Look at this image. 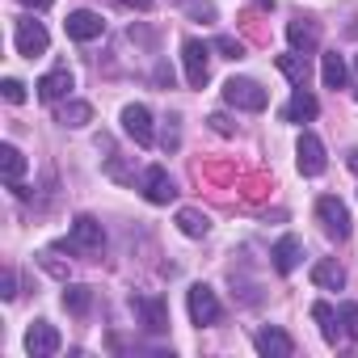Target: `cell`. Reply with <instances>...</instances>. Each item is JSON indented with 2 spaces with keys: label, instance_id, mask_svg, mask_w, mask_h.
<instances>
[{
  "label": "cell",
  "instance_id": "cell-31",
  "mask_svg": "<svg viewBox=\"0 0 358 358\" xmlns=\"http://www.w3.org/2000/svg\"><path fill=\"white\" fill-rule=\"evenodd\" d=\"M160 143H164L169 152H173L177 143H182V131H177V118H169V127H164V135H160Z\"/></svg>",
  "mask_w": 358,
  "mask_h": 358
},
{
  "label": "cell",
  "instance_id": "cell-24",
  "mask_svg": "<svg viewBox=\"0 0 358 358\" xmlns=\"http://www.w3.org/2000/svg\"><path fill=\"white\" fill-rule=\"evenodd\" d=\"M177 228H182L186 236H194V241H199V236H207V232H211V220H207L203 211L186 207V211H177Z\"/></svg>",
  "mask_w": 358,
  "mask_h": 358
},
{
  "label": "cell",
  "instance_id": "cell-36",
  "mask_svg": "<svg viewBox=\"0 0 358 358\" xmlns=\"http://www.w3.org/2000/svg\"><path fill=\"white\" fill-rule=\"evenodd\" d=\"M345 164H350V173L358 177V148H350V160H345Z\"/></svg>",
  "mask_w": 358,
  "mask_h": 358
},
{
  "label": "cell",
  "instance_id": "cell-14",
  "mask_svg": "<svg viewBox=\"0 0 358 358\" xmlns=\"http://www.w3.org/2000/svg\"><path fill=\"white\" fill-rule=\"evenodd\" d=\"M253 345H257V354H266V358H291V354H295L291 333H282V329H274V324L257 329V333H253Z\"/></svg>",
  "mask_w": 358,
  "mask_h": 358
},
{
  "label": "cell",
  "instance_id": "cell-21",
  "mask_svg": "<svg viewBox=\"0 0 358 358\" xmlns=\"http://www.w3.org/2000/svg\"><path fill=\"white\" fill-rule=\"evenodd\" d=\"M64 308H68L72 316H89V308H93V287H85V282H64Z\"/></svg>",
  "mask_w": 358,
  "mask_h": 358
},
{
  "label": "cell",
  "instance_id": "cell-5",
  "mask_svg": "<svg viewBox=\"0 0 358 358\" xmlns=\"http://www.w3.org/2000/svg\"><path fill=\"white\" fill-rule=\"evenodd\" d=\"M316 220H320V228H324L333 241H350V211H345V203H341L337 194H324V199L316 203Z\"/></svg>",
  "mask_w": 358,
  "mask_h": 358
},
{
  "label": "cell",
  "instance_id": "cell-28",
  "mask_svg": "<svg viewBox=\"0 0 358 358\" xmlns=\"http://www.w3.org/2000/svg\"><path fill=\"white\" fill-rule=\"evenodd\" d=\"M0 93H5V101H9V106H22V101H26V85H22L17 76H9L5 85H0Z\"/></svg>",
  "mask_w": 358,
  "mask_h": 358
},
{
  "label": "cell",
  "instance_id": "cell-6",
  "mask_svg": "<svg viewBox=\"0 0 358 358\" xmlns=\"http://www.w3.org/2000/svg\"><path fill=\"white\" fill-rule=\"evenodd\" d=\"M139 190H143V199H148V203H156V207H164V203H173V199H177V186H173V177H169V169H164V164H148V169H143Z\"/></svg>",
  "mask_w": 358,
  "mask_h": 358
},
{
  "label": "cell",
  "instance_id": "cell-1",
  "mask_svg": "<svg viewBox=\"0 0 358 358\" xmlns=\"http://www.w3.org/2000/svg\"><path fill=\"white\" fill-rule=\"evenodd\" d=\"M64 249L72 253V257H101V249H106V232H101V224L93 220V215H76V224H72V232L64 236Z\"/></svg>",
  "mask_w": 358,
  "mask_h": 358
},
{
  "label": "cell",
  "instance_id": "cell-13",
  "mask_svg": "<svg viewBox=\"0 0 358 358\" xmlns=\"http://www.w3.org/2000/svg\"><path fill=\"white\" fill-rule=\"evenodd\" d=\"M68 38H76V43H93V38H101L106 34V22H101V13H93V9H76V13H68Z\"/></svg>",
  "mask_w": 358,
  "mask_h": 358
},
{
  "label": "cell",
  "instance_id": "cell-17",
  "mask_svg": "<svg viewBox=\"0 0 358 358\" xmlns=\"http://www.w3.org/2000/svg\"><path fill=\"white\" fill-rule=\"evenodd\" d=\"M270 257H274V270H278V274H291V270L303 262V241H299V236H282V241L270 249Z\"/></svg>",
  "mask_w": 358,
  "mask_h": 358
},
{
  "label": "cell",
  "instance_id": "cell-16",
  "mask_svg": "<svg viewBox=\"0 0 358 358\" xmlns=\"http://www.w3.org/2000/svg\"><path fill=\"white\" fill-rule=\"evenodd\" d=\"M316 114H320V101H316L308 89H295L291 101L282 106V122H312Z\"/></svg>",
  "mask_w": 358,
  "mask_h": 358
},
{
  "label": "cell",
  "instance_id": "cell-19",
  "mask_svg": "<svg viewBox=\"0 0 358 358\" xmlns=\"http://www.w3.org/2000/svg\"><path fill=\"white\" fill-rule=\"evenodd\" d=\"M22 173H26V156L13 148V143H0V177H5V186H22Z\"/></svg>",
  "mask_w": 358,
  "mask_h": 358
},
{
  "label": "cell",
  "instance_id": "cell-10",
  "mask_svg": "<svg viewBox=\"0 0 358 358\" xmlns=\"http://www.w3.org/2000/svg\"><path fill=\"white\" fill-rule=\"evenodd\" d=\"M295 164H299L303 177H320V173H324V164H329V160H324V143H320L312 131L299 135V143H295Z\"/></svg>",
  "mask_w": 358,
  "mask_h": 358
},
{
  "label": "cell",
  "instance_id": "cell-25",
  "mask_svg": "<svg viewBox=\"0 0 358 358\" xmlns=\"http://www.w3.org/2000/svg\"><path fill=\"white\" fill-rule=\"evenodd\" d=\"M55 118H59V127H89L93 122V106L89 101H68Z\"/></svg>",
  "mask_w": 358,
  "mask_h": 358
},
{
  "label": "cell",
  "instance_id": "cell-9",
  "mask_svg": "<svg viewBox=\"0 0 358 358\" xmlns=\"http://www.w3.org/2000/svg\"><path fill=\"white\" fill-rule=\"evenodd\" d=\"M34 89H38V101L55 106V101H64V97L76 89V76H72V68H68V64H59V68H51V72H47Z\"/></svg>",
  "mask_w": 358,
  "mask_h": 358
},
{
  "label": "cell",
  "instance_id": "cell-33",
  "mask_svg": "<svg viewBox=\"0 0 358 358\" xmlns=\"http://www.w3.org/2000/svg\"><path fill=\"white\" fill-rule=\"evenodd\" d=\"M156 85H160V89H173V68L160 64V68H156Z\"/></svg>",
  "mask_w": 358,
  "mask_h": 358
},
{
  "label": "cell",
  "instance_id": "cell-22",
  "mask_svg": "<svg viewBox=\"0 0 358 358\" xmlns=\"http://www.w3.org/2000/svg\"><path fill=\"white\" fill-rule=\"evenodd\" d=\"M312 320L320 324V337H324L329 345H337V337L345 333V329H341V316H337L329 303H312Z\"/></svg>",
  "mask_w": 358,
  "mask_h": 358
},
{
  "label": "cell",
  "instance_id": "cell-3",
  "mask_svg": "<svg viewBox=\"0 0 358 358\" xmlns=\"http://www.w3.org/2000/svg\"><path fill=\"white\" fill-rule=\"evenodd\" d=\"M224 101H228V106H236V110H249V114H257V110H266L270 93H266L257 80H249V76H232V80L224 85Z\"/></svg>",
  "mask_w": 358,
  "mask_h": 358
},
{
  "label": "cell",
  "instance_id": "cell-26",
  "mask_svg": "<svg viewBox=\"0 0 358 358\" xmlns=\"http://www.w3.org/2000/svg\"><path fill=\"white\" fill-rule=\"evenodd\" d=\"M211 47H215L224 59H245V43H241V38H228V34H220Z\"/></svg>",
  "mask_w": 358,
  "mask_h": 358
},
{
  "label": "cell",
  "instance_id": "cell-34",
  "mask_svg": "<svg viewBox=\"0 0 358 358\" xmlns=\"http://www.w3.org/2000/svg\"><path fill=\"white\" fill-rule=\"evenodd\" d=\"M118 5H127V9H139V13H148V9H152V0H118Z\"/></svg>",
  "mask_w": 358,
  "mask_h": 358
},
{
  "label": "cell",
  "instance_id": "cell-8",
  "mask_svg": "<svg viewBox=\"0 0 358 358\" xmlns=\"http://www.w3.org/2000/svg\"><path fill=\"white\" fill-rule=\"evenodd\" d=\"M13 43H17V55L34 59V55H43V51L51 47V34H47V26H43V22H34V17H22V22H17V34H13Z\"/></svg>",
  "mask_w": 358,
  "mask_h": 358
},
{
  "label": "cell",
  "instance_id": "cell-23",
  "mask_svg": "<svg viewBox=\"0 0 358 358\" xmlns=\"http://www.w3.org/2000/svg\"><path fill=\"white\" fill-rule=\"evenodd\" d=\"M320 80H324V89H345V59L337 51L320 55Z\"/></svg>",
  "mask_w": 358,
  "mask_h": 358
},
{
  "label": "cell",
  "instance_id": "cell-27",
  "mask_svg": "<svg viewBox=\"0 0 358 358\" xmlns=\"http://www.w3.org/2000/svg\"><path fill=\"white\" fill-rule=\"evenodd\" d=\"M337 316H341L345 337H350V341H358V303H341V308H337Z\"/></svg>",
  "mask_w": 358,
  "mask_h": 358
},
{
  "label": "cell",
  "instance_id": "cell-29",
  "mask_svg": "<svg viewBox=\"0 0 358 358\" xmlns=\"http://www.w3.org/2000/svg\"><path fill=\"white\" fill-rule=\"evenodd\" d=\"M0 299H17V274L13 270L0 274Z\"/></svg>",
  "mask_w": 358,
  "mask_h": 358
},
{
  "label": "cell",
  "instance_id": "cell-37",
  "mask_svg": "<svg viewBox=\"0 0 358 358\" xmlns=\"http://www.w3.org/2000/svg\"><path fill=\"white\" fill-rule=\"evenodd\" d=\"M354 68H358V55H354Z\"/></svg>",
  "mask_w": 358,
  "mask_h": 358
},
{
  "label": "cell",
  "instance_id": "cell-4",
  "mask_svg": "<svg viewBox=\"0 0 358 358\" xmlns=\"http://www.w3.org/2000/svg\"><path fill=\"white\" fill-rule=\"evenodd\" d=\"M182 64H186V80H190V89H203V85L211 80V47H207V43L186 38V47H182Z\"/></svg>",
  "mask_w": 358,
  "mask_h": 358
},
{
  "label": "cell",
  "instance_id": "cell-18",
  "mask_svg": "<svg viewBox=\"0 0 358 358\" xmlns=\"http://www.w3.org/2000/svg\"><path fill=\"white\" fill-rule=\"evenodd\" d=\"M312 282H316L320 291H341V287H345L341 262H337V257H320V262L312 266Z\"/></svg>",
  "mask_w": 358,
  "mask_h": 358
},
{
  "label": "cell",
  "instance_id": "cell-7",
  "mask_svg": "<svg viewBox=\"0 0 358 358\" xmlns=\"http://www.w3.org/2000/svg\"><path fill=\"white\" fill-rule=\"evenodd\" d=\"M131 312L139 316V324L148 333H169V303L160 295H135L131 299Z\"/></svg>",
  "mask_w": 358,
  "mask_h": 358
},
{
  "label": "cell",
  "instance_id": "cell-11",
  "mask_svg": "<svg viewBox=\"0 0 358 358\" xmlns=\"http://www.w3.org/2000/svg\"><path fill=\"white\" fill-rule=\"evenodd\" d=\"M59 329L55 324H47V320H34L30 324V333H26V354L30 358H51V354H59Z\"/></svg>",
  "mask_w": 358,
  "mask_h": 358
},
{
  "label": "cell",
  "instance_id": "cell-2",
  "mask_svg": "<svg viewBox=\"0 0 358 358\" xmlns=\"http://www.w3.org/2000/svg\"><path fill=\"white\" fill-rule=\"evenodd\" d=\"M186 308H190V320H194L199 329L224 320V303H220V295H215L207 282H194V287L186 291Z\"/></svg>",
  "mask_w": 358,
  "mask_h": 358
},
{
  "label": "cell",
  "instance_id": "cell-32",
  "mask_svg": "<svg viewBox=\"0 0 358 358\" xmlns=\"http://www.w3.org/2000/svg\"><path fill=\"white\" fill-rule=\"evenodd\" d=\"M186 9H190L194 17H207V22H215V9L207 5V0H186Z\"/></svg>",
  "mask_w": 358,
  "mask_h": 358
},
{
  "label": "cell",
  "instance_id": "cell-15",
  "mask_svg": "<svg viewBox=\"0 0 358 358\" xmlns=\"http://www.w3.org/2000/svg\"><path fill=\"white\" fill-rule=\"evenodd\" d=\"M287 43H291L295 51H303V55H308V51L320 43V26H316L312 17H303V13H299V17H291V22H287Z\"/></svg>",
  "mask_w": 358,
  "mask_h": 358
},
{
  "label": "cell",
  "instance_id": "cell-35",
  "mask_svg": "<svg viewBox=\"0 0 358 358\" xmlns=\"http://www.w3.org/2000/svg\"><path fill=\"white\" fill-rule=\"evenodd\" d=\"M26 9H34V13H43V9H51V0H22Z\"/></svg>",
  "mask_w": 358,
  "mask_h": 358
},
{
  "label": "cell",
  "instance_id": "cell-12",
  "mask_svg": "<svg viewBox=\"0 0 358 358\" xmlns=\"http://www.w3.org/2000/svg\"><path fill=\"white\" fill-rule=\"evenodd\" d=\"M122 131L139 143V148H152V139H156V131H152V110L148 106H127L122 110Z\"/></svg>",
  "mask_w": 358,
  "mask_h": 358
},
{
  "label": "cell",
  "instance_id": "cell-30",
  "mask_svg": "<svg viewBox=\"0 0 358 358\" xmlns=\"http://www.w3.org/2000/svg\"><path fill=\"white\" fill-rule=\"evenodd\" d=\"M207 122H211V131H215V135H236V122H232L228 114H211Z\"/></svg>",
  "mask_w": 358,
  "mask_h": 358
},
{
  "label": "cell",
  "instance_id": "cell-20",
  "mask_svg": "<svg viewBox=\"0 0 358 358\" xmlns=\"http://www.w3.org/2000/svg\"><path fill=\"white\" fill-rule=\"evenodd\" d=\"M274 64H278V72L291 80V89H308V59H303L299 51H291V55H278Z\"/></svg>",
  "mask_w": 358,
  "mask_h": 358
}]
</instances>
